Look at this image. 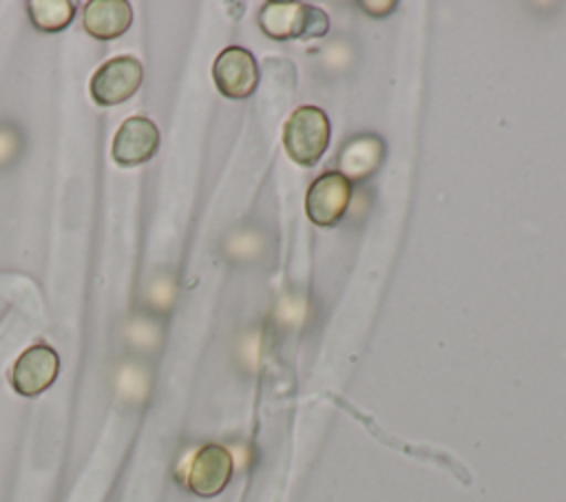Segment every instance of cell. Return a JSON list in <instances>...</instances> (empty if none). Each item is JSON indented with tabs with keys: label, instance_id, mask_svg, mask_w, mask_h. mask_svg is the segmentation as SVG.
Wrapping results in <instances>:
<instances>
[{
	"label": "cell",
	"instance_id": "12",
	"mask_svg": "<svg viewBox=\"0 0 566 502\" xmlns=\"http://www.w3.org/2000/svg\"><path fill=\"white\" fill-rule=\"evenodd\" d=\"M394 9L396 7V2H387V4H371V2H363V9ZM376 15H385L382 11H376Z\"/></svg>",
	"mask_w": 566,
	"mask_h": 502
},
{
	"label": "cell",
	"instance_id": "4",
	"mask_svg": "<svg viewBox=\"0 0 566 502\" xmlns=\"http://www.w3.org/2000/svg\"><path fill=\"white\" fill-rule=\"evenodd\" d=\"M352 181L345 179L338 170L323 172L312 181L305 195V212L314 226L332 228L336 226L349 206Z\"/></svg>",
	"mask_w": 566,
	"mask_h": 502
},
{
	"label": "cell",
	"instance_id": "11",
	"mask_svg": "<svg viewBox=\"0 0 566 502\" xmlns=\"http://www.w3.org/2000/svg\"><path fill=\"white\" fill-rule=\"evenodd\" d=\"M27 13L35 29L53 33L71 24L75 15V4L71 0H29Z\"/></svg>",
	"mask_w": 566,
	"mask_h": 502
},
{
	"label": "cell",
	"instance_id": "6",
	"mask_svg": "<svg viewBox=\"0 0 566 502\" xmlns=\"http://www.w3.org/2000/svg\"><path fill=\"white\" fill-rule=\"evenodd\" d=\"M60 372V358L57 352L49 345H31L27 347L18 360L11 367L9 380L11 387L20 394V396H38L44 389H49Z\"/></svg>",
	"mask_w": 566,
	"mask_h": 502
},
{
	"label": "cell",
	"instance_id": "10",
	"mask_svg": "<svg viewBox=\"0 0 566 502\" xmlns=\"http://www.w3.org/2000/svg\"><path fill=\"white\" fill-rule=\"evenodd\" d=\"M382 159V144L371 135L352 139L340 153V175L349 181L367 179Z\"/></svg>",
	"mask_w": 566,
	"mask_h": 502
},
{
	"label": "cell",
	"instance_id": "9",
	"mask_svg": "<svg viewBox=\"0 0 566 502\" xmlns=\"http://www.w3.org/2000/svg\"><path fill=\"white\" fill-rule=\"evenodd\" d=\"M82 22L88 35L97 40H115L128 31L133 11L126 0H91L84 4Z\"/></svg>",
	"mask_w": 566,
	"mask_h": 502
},
{
	"label": "cell",
	"instance_id": "1",
	"mask_svg": "<svg viewBox=\"0 0 566 502\" xmlns=\"http://www.w3.org/2000/svg\"><path fill=\"white\" fill-rule=\"evenodd\" d=\"M329 117L318 106H298L283 124V146L298 166H314L329 144Z\"/></svg>",
	"mask_w": 566,
	"mask_h": 502
},
{
	"label": "cell",
	"instance_id": "8",
	"mask_svg": "<svg viewBox=\"0 0 566 502\" xmlns=\"http://www.w3.org/2000/svg\"><path fill=\"white\" fill-rule=\"evenodd\" d=\"M232 456L221 445L201 447L188 467L186 484L201 498H212L226 489L232 478Z\"/></svg>",
	"mask_w": 566,
	"mask_h": 502
},
{
	"label": "cell",
	"instance_id": "2",
	"mask_svg": "<svg viewBox=\"0 0 566 502\" xmlns=\"http://www.w3.org/2000/svg\"><path fill=\"white\" fill-rule=\"evenodd\" d=\"M259 27L272 40L318 38L329 29L327 15L303 2H265L259 11Z\"/></svg>",
	"mask_w": 566,
	"mask_h": 502
},
{
	"label": "cell",
	"instance_id": "5",
	"mask_svg": "<svg viewBox=\"0 0 566 502\" xmlns=\"http://www.w3.org/2000/svg\"><path fill=\"white\" fill-rule=\"evenodd\" d=\"M212 80L228 100H245L256 91L259 66L245 46H226L212 64Z\"/></svg>",
	"mask_w": 566,
	"mask_h": 502
},
{
	"label": "cell",
	"instance_id": "3",
	"mask_svg": "<svg viewBox=\"0 0 566 502\" xmlns=\"http://www.w3.org/2000/svg\"><path fill=\"white\" fill-rule=\"evenodd\" d=\"M144 82V66L133 55L106 60L91 77V100L99 106H113L130 100Z\"/></svg>",
	"mask_w": 566,
	"mask_h": 502
},
{
	"label": "cell",
	"instance_id": "7",
	"mask_svg": "<svg viewBox=\"0 0 566 502\" xmlns=\"http://www.w3.org/2000/svg\"><path fill=\"white\" fill-rule=\"evenodd\" d=\"M159 144H161V135L155 122L142 115H133L119 124L113 137L111 153L115 164L124 168H133L153 159L155 153L159 150Z\"/></svg>",
	"mask_w": 566,
	"mask_h": 502
}]
</instances>
